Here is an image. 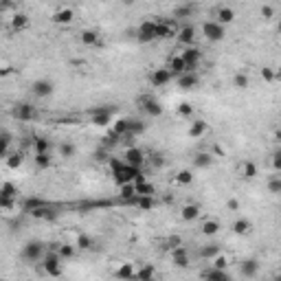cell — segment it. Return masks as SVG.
I'll list each match as a JSON object with an SVG mask.
<instances>
[{
  "label": "cell",
  "mask_w": 281,
  "mask_h": 281,
  "mask_svg": "<svg viewBox=\"0 0 281 281\" xmlns=\"http://www.w3.org/2000/svg\"><path fill=\"white\" fill-rule=\"evenodd\" d=\"M204 279H207V281H233L231 277H228V273H222V270H213V268H209L207 273H204Z\"/></svg>",
  "instance_id": "ab89813d"
},
{
  "label": "cell",
  "mask_w": 281,
  "mask_h": 281,
  "mask_svg": "<svg viewBox=\"0 0 281 281\" xmlns=\"http://www.w3.org/2000/svg\"><path fill=\"white\" fill-rule=\"evenodd\" d=\"M22 163H25V154L22 152H9V156L4 158L7 169H18V167H22Z\"/></svg>",
  "instance_id": "1f68e13d"
},
{
  "label": "cell",
  "mask_w": 281,
  "mask_h": 281,
  "mask_svg": "<svg viewBox=\"0 0 281 281\" xmlns=\"http://www.w3.org/2000/svg\"><path fill=\"white\" fill-rule=\"evenodd\" d=\"M33 218H40V220H51V218H55V211L49 207V204H42V207H37V209H33V211H29Z\"/></svg>",
  "instance_id": "8d00e7d4"
},
{
  "label": "cell",
  "mask_w": 281,
  "mask_h": 281,
  "mask_svg": "<svg viewBox=\"0 0 281 281\" xmlns=\"http://www.w3.org/2000/svg\"><path fill=\"white\" fill-rule=\"evenodd\" d=\"M57 257L59 259H70V257H75V253H77V248H75V244H57Z\"/></svg>",
  "instance_id": "74e56055"
},
{
  "label": "cell",
  "mask_w": 281,
  "mask_h": 281,
  "mask_svg": "<svg viewBox=\"0 0 281 281\" xmlns=\"http://www.w3.org/2000/svg\"><path fill=\"white\" fill-rule=\"evenodd\" d=\"M33 161H35V167H37V169H49V167H53V154H51V152H46V154H35Z\"/></svg>",
  "instance_id": "e575fe53"
},
{
  "label": "cell",
  "mask_w": 281,
  "mask_h": 281,
  "mask_svg": "<svg viewBox=\"0 0 281 281\" xmlns=\"http://www.w3.org/2000/svg\"><path fill=\"white\" fill-rule=\"evenodd\" d=\"M233 86H235L237 90H246V88L251 86V77H248L246 70H240V73H235V77H233Z\"/></svg>",
  "instance_id": "d590c367"
},
{
  "label": "cell",
  "mask_w": 281,
  "mask_h": 281,
  "mask_svg": "<svg viewBox=\"0 0 281 281\" xmlns=\"http://www.w3.org/2000/svg\"><path fill=\"white\" fill-rule=\"evenodd\" d=\"M176 33H178V25L174 20H163V18H158L156 40H169V37H176Z\"/></svg>",
  "instance_id": "5b68a950"
},
{
  "label": "cell",
  "mask_w": 281,
  "mask_h": 281,
  "mask_svg": "<svg viewBox=\"0 0 281 281\" xmlns=\"http://www.w3.org/2000/svg\"><path fill=\"white\" fill-rule=\"evenodd\" d=\"M194 11H196L194 4H180V7L174 9V18L176 20H180V18H189V16H194Z\"/></svg>",
  "instance_id": "60d3db41"
},
{
  "label": "cell",
  "mask_w": 281,
  "mask_h": 281,
  "mask_svg": "<svg viewBox=\"0 0 281 281\" xmlns=\"http://www.w3.org/2000/svg\"><path fill=\"white\" fill-rule=\"evenodd\" d=\"M202 33L209 42H220L224 37V27L218 25V22H213V20H207L202 25Z\"/></svg>",
  "instance_id": "7c38bea8"
},
{
  "label": "cell",
  "mask_w": 281,
  "mask_h": 281,
  "mask_svg": "<svg viewBox=\"0 0 281 281\" xmlns=\"http://www.w3.org/2000/svg\"><path fill=\"white\" fill-rule=\"evenodd\" d=\"M198 215H200V204H196V202H189L180 209L182 222H194V220H198Z\"/></svg>",
  "instance_id": "603a6c76"
},
{
  "label": "cell",
  "mask_w": 281,
  "mask_h": 281,
  "mask_svg": "<svg viewBox=\"0 0 281 281\" xmlns=\"http://www.w3.org/2000/svg\"><path fill=\"white\" fill-rule=\"evenodd\" d=\"M167 70H169V75L171 77H180V75H185V73H189L187 70V64L182 62V57H180V53H174V55H169V59H167Z\"/></svg>",
  "instance_id": "8fae6325"
},
{
  "label": "cell",
  "mask_w": 281,
  "mask_h": 281,
  "mask_svg": "<svg viewBox=\"0 0 281 281\" xmlns=\"http://www.w3.org/2000/svg\"><path fill=\"white\" fill-rule=\"evenodd\" d=\"M251 231H253V222H251V220L240 218V220L233 222V233H235V235H248Z\"/></svg>",
  "instance_id": "4dcf8cb0"
},
{
  "label": "cell",
  "mask_w": 281,
  "mask_h": 281,
  "mask_svg": "<svg viewBox=\"0 0 281 281\" xmlns=\"http://www.w3.org/2000/svg\"><path fill=\"white\" fill-rule=\"evenodd\" d=\"M176 40L180 42L182 46H194L196 42V27L191 25H185V27H178V33H176Z\"/></svg>",
  "instance_id": "5bb4252c"
},
{
  "label": "cell",
  "mask_w": 281,
  "mask_h": 281,
  "mask_svg": "<svg viewBox=\"0 0 281 281\" xmlns=\"http://www.w3.org/2000/svg\"><path fill=\"white\" fill-rule=\"evenodd\" d=\"M149 82H152V86L163 88V86H167L169 82H174V77L169 75V70H167V68H158V70H154V73L149 75Z\"/></svg>",
  "instance_id": "ac0fdd59"
},
{
  "label": "cell",
  "mask_w": 281,
  "mask_h": 281,
  "mask_svg": "<svg viewBox=\"0 0 281 281\" xmlns=\"http://www.w3.org/2000/svg\"><path fill=\"white\" fill-rule=\"evenodd\" d=\"M235 176L240 178V180H253V178L257 176V165L253 161H248V158H242L235 165Z\"/></svg>",
  "instance_id": "52a82bcc"
},
{
  "label": "cell",
  "mask_w": 281,
  "mask_h": 281,
  "mask_svg": "<svg viewBox=\"0 0 281 281\" xmlns=\"http://www.w3.org/2000/svg\"><path fill=\"white\" fill-rule=\"evenodd\" d=\"M180 57H182V62L187 64V70L194 73V70L198 68L200 59H202V53H200V49L194 44V46H185V49L180 51Z\"/></svg>",
  "instance_id": "3957f363"
},
{
  "label": "cell",
  "mask_w": 281,
  "mask_h": 281,
  "mask_svg": "<svg viewBox=\"0 0 281 281\" xmlns=\"http://www.w3.org/2000/svg\"><path fill=\"white\" fill-rule=\"evenodd\" d=\"M137 174H139V169H132V167H128L123 163V167H121V169H116L112 176H114L116 185H128V182L134 180V176H137Z\"/></svg>",
  "instance_id": "9a60e30c"
},
{
  "label": "cell",
  "mask_w": 281,
  "mask_h": 281,
  "mask_svg": "<svg viewBox=\"0 0 281 281\" xmlns=\"http://www.w3.org/2000/svg\"><path fill=\"white\" fill-rule=\"evenodd\" d=\"M119 198L123 200L125 204H130L134 198H137V187H134L132 182H128V185H119Z\"/></svg>",
  "instance_id": "83f0119b"
},
{
  "label": "cell",
  "mask_w": 281,
  "mask_h": 281,
  "mask_svg": "<svg viewBox=\"0 0 281 281\" xmlns=\"http://www.w3.org/2000/svg\"><path fill=\"white\" fill-rule=\"evenodd\" d=\"M156 268L152 264H140L134 270V281H156Z\"/></svg>",
  "instance_id": "2e32d148"
},
{
  "label": "cell",
  "mask_w": 281,
  "mask_h": 281,
  "mask_svg": "<svg viewBox=\"0 0 281 281\" xmlns=\"http://www.w3.org/2000/svg\"><path fill=\"white\" fill-rule=\"evenodd\" d=\"M139 104H140V110L147 112L149 116H161L163 114V108H161V104H158V99L154 95H140Z\"/></svg>",
  "instance_id": "277c9868"
},
{
  "label": "cell",
  "mask_w": 281,
  "mask_h": 281,
  "mask_svg": "<svg viewBox=\"0 0 281 281\" xmlns=\"http://www.w3.org/2000/svg\"><path fill=\"white\" fill-rule=\"evenodd\" d=\"M213 165V154L209 152H200L194 156V167H198V169H207V167Z\"/></svg>",
  "instance_id": "f546056e"
},
{
  "label": "cell",
  "mask_w": 281,
  "mask_h": 281,
  "mask_svg": "<svg viewBox=\"0 0 281 281\" xmlns=\"http://www.w3.org/2000/svg\"><path fill=\"white\" fill-rule=\"evenodd\" d=\"M51 20H53V25H70V22L75 20V9L68 7V4H62V7H57L53 11V16H51Z\"/></svg>",
  "instance_id": "8992f818"
},
{
  "label": "cell",
  "mask_w": 281,
  "mask_h": 281,
  "mask_svg": "<svg viewBox=\"0 0 281 281\" xmlns=\"http://www.w3.org/2000/svg\"><path fill=\"white\" fill-rule=\"evenodd\" d=\"M209 261H211V268H213V270H222V273H228L231 259H228V255H224L222 251H220L218 255H215L213 259H209Z\"/></svg>",
  "instance_id": "d4e9b609"
},
{
  "label": "cell",
  "mask_w": 281,
  "mask_h": 281,
  "mask_svg": "<svg viewBox=\"0 0 281 281\" xmlns=\"http://www.w3.org/2000/svg\"><path fill=\"white\" fill-rule=\"evenodd\" d=\"M82 44H86V46H97L101 42V35H99V31H95V29H86V31H82Z\"/></svg>",
  "instance_id": "f1b7e54d"
},
{
  "label": "cell",
  "mask_w": 281,
  "mask_h": 281,
  "mask_svg": "<svg viewBox=\"0 0 281 281\" xmlns=\"http://www.w3.org/2000/svg\"><path fill=\"white\" fill-rule=\"evenodd\" d=\"M156 18H149V20H143L139 27V40L140 42H154L156 40Z\"/></svg>",
  "instance_id": "ba28073f"
},
{
  "label": "cell",
  "mask_w": 281,
  "mask_h": 281,
  "mask_svg": "<svg viewBox=\"0 0 281 281\" xmlns=\"http://www.w3.org/2000/svg\"><path fill=\"white\" fill-rule=\"evenodd\" d=\"M178 114L185 116V119H189V116H194V106L187 104V101H182L180 106H178Z\"/></svg>",
  "instance_id": "bcb514c9"
},
{
  "label": "cell",
  "mask_w": 281,
  "mask_h": 281,
  "mask_svg": "<svg viewBox=\"0 0 281 281\" xmlns=\"http://www.w3.org/2000/svg\"><path fill=\"white\" fill-rule=\"evenodd\" d=\"M121 161H123L128 167H132V169H140L143 163H145V152L140 147H137V145H130V147L123 149Z\"/></svg>",
  "instance_id": "7a4b0ae2"
},
{
  "label": "cell",
  "mask_w": 281,
  "mask_h": 281,
  "mask_svg": "<svg viewBox=\"0 0 281 281\" xmlns=\"http://www.w3.org/2000/svg\"><path fill=\"white\" fill-rule=\"evenodd\" d=\"M13 116H16L18 121H33L37 116V110H35V106H31V104H18L13 108Z\"/></svg>",
  "instance_id": "4fadbf2b"
},
{
  "label": "cell",
  "mask_w": 281,
  "mask_h": 281,
  "mask_svg": "<svg viewBox=\"0 0 281 281\" xmlns=\"http://www.w3.org/2000/svg\"><path fill=\"white\" fill-rule=\"evenodd\" d=\"M200 233H202V235H207V237L218 235V233H220V222L215 218H207L202 224H200Z\"/></svg>",
  "instance_id": "4316f807"
},
{
  "label": "cell",
  "mask_w": 281,
  "mask_h": 281,
  "mask_svg": "<svg viewBox=\"0 0 281 281\" xmlns=\"http://www.w3.org/2000/svg\"><path fill=\"white\" fill-rule=\"evenodd\" d=\"M207 130H209V125H207V121H202V119H196L194 123L189 125V137L191 139H200V137H204L207 134Z\"/></svg>",
  "instance_id": "484cf974"
},
{
  "label": "cell",
  "mask_w": 281,
  "mask_h": 281,
  "mask_svg": "<svg viewBox=\"0 0 281 281\" xmlns=\"http://www.w3.org/2000/svg\"><path fill=\"white\" fill-rule=\"evenodd\" d=\"M171 259H174V264L178 268H189V264H191L189 253H187V248H182V246H176L174 251H171Z\"/></svg>",
  "instance_id": "ffe728a7"
},
{
  "label": "cell",
  "mask_w": 281,
  "mask_h": 281,
  "mask_svg": "<svg viewBox=\"0 0 281 281\" xmlns=\"http://www.w3.org/2000/svg\"><path fill=\"white\" fill-rule=\"evenodd\" d=\"M55 90V84L51 82V79H37L33 82V86H31V92L37 97V99H46V97H51Z\"/></svg>",
  "instance_id": "30bf717a"
},
{
  "label": "cell",
  "mask_w": 281,
  "mask_h": 281,
  "mask_svg": "<svg viewBox=\"0 0 281 281\" xmlns=\"http://www.w3.org/2000/svg\"><path fill=\"white\" fill-rule=\"evenodd\" d=\"M134 270H137V266L130 264V261H123V264H119V268L114 270V277L119 281H134Z\"/></svg>",
  "instance_id": "d6986e66"
},
{
  "label": "cell",
  "mask_w": 281,
  "mask_h": 281,
  "mask_svg": "<svg viewBox=\"0 0 281 281\" xmlns=\"http://www.w3.org/2000/svg\"><path fill=\"white\" fill-rule=\"evenodd\" d=\"M90 123H92V125H99V128H104V125H110V123H112L110 110H108V108L95 110V112L90 114Z\"/></svg>",
  "instance_id": "7402d4cb"
},
{
  "label": "cell",
  "mask_w": 281,
  "mask_h": 281,
  "mask_svg": "<svg viewBox=\"0 0 281 281\" xmlns=\"http://www.w3.org/2000/svg\"><path fill=\"white\" fill-rule=\"evenodd\" d=\"M16 194H18V189H16V185H13V182H2V185H0V196L16 198Z\"/></svg>",
  "instance_id": "f6af8a7d"
},
{
  "label": "cell",
  "mask_w": 281,
  "mask_h": 281,
  "mask_svg": "<svg viewBox=\"0 0 281 281\" xmlns=\"http://www.w3.org/2000/svg\"><path fill=\"white\" fill-rule=\"evenodd\" d=\"M273 13H275V9L270 7V4H264V7H261V16L264 18H273Z\"/></svg>",
  "instance_id": "816d5d0a"
},
{
  "label": "cell",
  "mask_w": 281,
  "mask_h": 281,
  "mask_svg": "<svg viewBox=\"0 0 281 281\" xmlns=\"http://www.w3.org/2000/svg\"><path fill=\"white\" fill-rule=\"evenodd\" d=\"M44 255H46L44 246L40 242H29V244L22 248V259H27V261H42Z\"/></svg>",
  "instance_id": "9c48e42d"
},
{
  "label": "cell",
  "mask_w": 281,
  "mask_h": 281,
  "mask_svg": "<svg viewBox=\"0 0 281 281\" xmlns=\"http://www.w3.org/2000/svg\"><path fill=\"white\" fill-rule=\"evenodd\" d=\"M226 207L231 209V211H237V209H240V202H237L235 198H231V200H228V202H226Z\"/></svg>",
  "instance_id": "f5cc1de1"
},
{
  "label": "cell",
  "mask_w": 281,
  "mask_h": 281,
  "mask_svg": "<svg viewBox=\"0 0 281 281\" xmlns=\"http://www.w3.org/2000/svg\"><path fill=\"white\" fill-rule=\"evenodd\" d=\"M42 270H44V275H49V277L53 279H59L64 275V264L62 259L57 257V253H46L44 259H42Z\"/></svg>",
  "instance_id": "6da1fadb"
},
{
  "label": "cell",
  "mask_w": 281,
  "mask_h": 281,
  "mask_svg": "<svg viewBox=\"0 0 281 281\" xmlns=\"http://www.w3.org/2000/svg\"><path fill=\"white\" fill-rule=\"evenodd\" d=\"M9 9H16V4H11V2H0V11H9Z\"/></svg>",
  "instance_id": "db71d44e"
},
{
  "label": "cell",
  "mask_w": 281,
  "mask_h": 281,
  "mask_svg": "<svg viewBox=\"0 0 281 281\" xmlns=\"http://www.w3.org/2000/svg\"><path fill=\"white\" fill-rule=\"evenodd\" d=\"M261 77H264L266 82H275V79H277L279 75H277V70H275V68L264 66V68H261Z\"/></svg>",
  "instance_id": "c3c4849f"
},
{
  "label": "cell",
  "mask_w": 281,
  "mask_h": 281,
  "mask_svg": "<svg viewBox=\"0 0 281 281\" xmlns=\"http://www.w3.org/2000/svg\"><path fill=\"white\" fill-rule=\"evenodd\" d=\"M268 191L270 194H281V176H273L268 180Z\"/></svg>",
  "instance_id": "7dc6e473"
},
{
  "label": "cell",
  "mask_w": 281,
  "mask_h": 281,
  "mask_svg": "<svg viewBox=\"0 0 281 281\" xmlns=\"http://www.w3.org/2000/svg\"><path fill=\"white\" fill-rule=\"evenodd\" d=\"M75 248H77V251H88V248H92V237H88L86 233H79L77 240H75Z\"/></svg>",
  "instance_id": "7bdbcfd3"
},
{
  "label": "cell",
  "mask_w": 281,
  "mask_h": 281,
  "mask_svg": "<svg viewBox=\"0 0 281 281\" xmlns=\"http://www.w3.org/2000/svg\"><path fill=\"white\" fill-rule=\"evenodd\" d=\"M27 27H29V16L22 11H16L11 16V20H9V29L13 31V33H20V31H25Z\"/></svg>",
  "instance_id": "e0dca14e"
},
{
  "label": "cell",
  "mask_w": 281,
  "mask_h": 281,
  "mask_svg": "<svg viewBox=\"0 0 281 281\" xmlns=\"http://www.w3.org/2000/svg\"><path fill=\"white\" fill-rule=\"evenodd\" d=\"M16 207V198H9V196H0V209H13Z\"/></svg>",
  "instance_id": "f907efd6"
},
{
  "label": "cell",
  "mask_w": 281,
  "mask_h": 281,
  "mask_svg": "<svg viewBox=\"0 0 281 281\" xmlns=\"http://www.w3.org/2000/svg\"><path fill=\"white\" fill-rule=\"evenodd\" d=\"M257 270H259L257 259H246L244 264H242V275H244V277H255Z\"/></svg>",
  "instance_id": "f35d334b"
},
{
  "label": "cell",
  "mask_w": 281,
  "mask_h": 281,
  "mask_svg": "<svg viewBox=\"0 0 281 281\" xmlns=\"http://www.w3.org/2000/svg\"><path fill=\"white\" fill-rule=\"evenodd\" d=\"M31 147H33V156L35 154H46V152H51V140L44 137H35L31 140Z\"/></svg>",
  "instance_id": "d6a6232c"
},
{
  "label": "cell",
  "mask_w": 281,
  "mask_h": 281,
  "mask_svg": "<svg viewBox=\"0 0 281 281\" xmlns=\"http://www.w3.org/2000/svg\"><path fill=\"white\" fill-rule=\"evenodd\" d=\"M233 20H235V11H233L231 7H220L218 11H215V18H213V22H218V25H222V27L231 25Z\"/></svg>",
  "instance_id": "44dd1931"
},
{
  "label": "cell",
  "mask_w": 281,
  "mask_h": 281,
  "mask_svg": "<svg viewBox=\"0 0 281 281\" xmlns=\"http://www.w3.org/2000/svg\"><path fill=\"white\" fill-rule=\"evenodd\" d=\"M9 147H11V134L2 132L0 134V158L9 156Z\"/></svg>",
  "instance_id": "b9f144b4"
},
{
  "label": "cell",
  "mask_w": 281,
  "mask_h": 281,
  "mask_svg": "<svg viewBox=\"0 0 281 281\" xmlns=\"http://www.w3.org/2000/svg\"><path fill=\"white\" fill-rule=\"evenodd\" d=\"M218 253H220V246L218 244H207V246L200 248V257H202V259H213Z\"/></svg>",
  "instance_id": "ee69618b"
},
{
  "label": "cell",
  "mask_w": 281,
  "mask_h": 281,
  "mask_svg": "<svg viewBox=\"0 0 281 281\" xmlns=\"http://www.w3.org/2000/svg\"><path fill=\"white\" fill-rule=\"evenodd\" d=\"M176 84L182 90H191V88L198 86V77H196V73H185L180 77H176Z\"/></svg>",
  "instance_id": "cb8c5ba5"
},
{
  "label": "cell",
  "mask_w": 281,
  "mask_h": 281,
  "mask_svg": "<svg viewBox=\"0 0 281 281\" xmlns=\"http://www.w3.org/2000/svg\"><path fill=\"white\" fill-rule=\"evenodd\" d=\"M176 185H180V187H189V185H194V180H196V176H194V169H180L176 174Z\"/></svg>",
  "instance_id": "836d02e7"
},
{
  "label": "cell",
  "mask_w": 281,
  "mask_h": 281,
  "mask_svg": "<svg viewBox=\"0 0 281 281\" xmlns=\"http://www.w3.org/2000/svg\"><path fill=\"white\" fill-rule=\"evenodd\" d=\"M59 154H62V158H70L75 154V145L73 143H62L59 145Z\"/></svg>",
  "instance_id": "681fc988"
}]
</instances>
